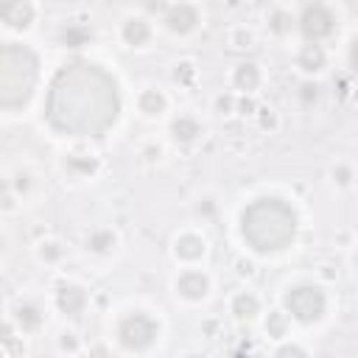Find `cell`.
I'll return each mask as SVG.
<instances>
[{
  "label": "cell",
  "mask_w": 358,
  "mask_h": 358,
  "mask_svg": "<svg viewBox=\"0 0 358 358\" xmlns=\"http://www.w3.org/2000/svg\"><path fill=\"white\" fill-rule=\"evenodd\" d=\"M120 112L115 78L90 62L62 67L48 90L45 115L62 134L101 137Z\"/></svg>",
  "instance_id": "cell-1"
},
{
  "label": "cell",
  "mask_w": 358,
  "mask_h": 358,
  "mask_svg": "<svg viewBox=\"0 0 358 358\" xmlns=\"http://www.w3.org/2000/svg\"><path fill=\"white\" fill-rule=\"evenodd\" d=\"M243 238L257 252H277L294 241L296 215L282 199H257L243 210Z\"/></svg>",
  "instance_id": "cell-2"
},
{
  "label": "cell",
  "mask_w": 358,
  "mask_h": 358,
  "mask_svg": "<svg viewBox=\"0 0 358 358\" xmlns=\"http://www.w3.org/2000/svg\"><path fill=\"white\" fill-rule=\"evenodd\" d=\"M36 84V59L28 48L6 45L0 56V87H3V106L14 109L25 103Z\"/></svg>",
  "instance_id": "cell-3"
},
{
  "label": "cell",
  "mask_w": 358,
  "mask_h": 358,
  "mask_svg": "<svg viewBox=\"0 0 358 358\" xmlns=\"http://www.w3.org/2000/svg\"><path fill=\"white\" fill-rule=\"evenodd\" d=\"M285 305L288 310L299 319V322H313L322 316L324 310V296L319 288H310V285H302V288H294L288 296H285Z\"/></svg>",
  "instance_id": "cell-4"
},
{
  "label": "cell",
  "mask_w": 358,
  "mask_h": 358,
  "mask_svg": "<svg viewBox=\"0 0 358 358\" xmlns=\"http://www.w3.org/2000/svg\"><path fill=\"white\" fill-rule=\"evenodd\" d=\"M302 28H305L308 34H313V36L327 34V31H330V17H327V11H324V8H308L305 17H302Z\"/></svg>",
  "instance_id": "cell-5"
},
{
  "label": "cell",
  "mask_w": 358,
  "mask_h": 358,
  "mask_svg": "<svg viewBox=\"0 0 358 358\" xmlns=\"http://www.w3.org/2000/svg\"><path fill=\"white\" fill-rule=\"evenodd\" d=\"M352 64H355V70H358V39H355V45H352Z\"/></svg>",
  "instance_id": "cell-6"
},
{
  "label": "cell",
  "mask_w": 358,
  "mask_h": 358,
  "mask_svg": "<svg viewBox=\"0 0 358 358\" xmlns=\"http://www.w3.org/2000/svg\"><path fill=\"white\" fill-rule=\"evenodd\" d=\"M355 263H358V255H355Z\"/></svg>",
  "instance_id": "cell-7"
}]
</instances>
